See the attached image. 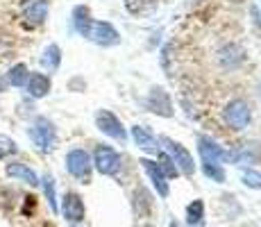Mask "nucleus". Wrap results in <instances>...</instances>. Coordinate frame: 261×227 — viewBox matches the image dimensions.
Returning a JSON list of instances; mask_svg holds the SVG:
<instances>
[{
	"label": "nucleus",
	"instance_id": "obj_1",
	"mask_svg": "<svg viewBox=\"0 0 261 227\" xmlns=\"http://www.w3.org/2000/svg\"><path fill=\"white\" fill-rule=\"evenodd\" d=\"M75 28H77L87 39H91V41H95V43L112 45V43L118 41V32H116V30H114L109 23L91 21V18H89V12L84 7L75 9Z\"/></svg>",
	"mask_w": 261,
	"mask_h": 227
},
{
	"label": "nucleus",
	"instance_id": "obj_2",
	"mask_svg": "<svg viewBox=\"0 0 261 227\" xmlns=\"http://www.w3.org/2000/svg\"><path fill=\"white\" fill-rule=\"evenodd\" d=\"M225 123L232 130H243L250 123V105L243 98L229 100V105L225 107Z\"/></svg>",
	"mask_w": 261,
	"mask_h": 227
},
{
	"label": "nucleus",
	"instance_id": "obj_3",
	"mask_svg": "<svg viewBox=\"0 0 261 227\" xmlns=\"http://www.w3.org/2000/svg\"><path fill=\"white\" fill-rule=\"evenodd\" d=\"M30 139L34 141L37 148L50 150L55 145V139H57V134H55V125L50 123L48 118H37L32 123V128H30Z\"/></svg>",
	"mask_w": 261,
	"mask_h": 227
},
{
	"label": "nucleus",
	"instance_id": "obj_4",
	"mask_svg": "<svg viewBox=\"0 0 261 227\" xmlns=\"http://www.w3.org/2000/svg\"><path fill=\"white\" fill-rule=\"evenodd\" d=\"M66 168L73 178L77 180H89V173H91V161H89V155L84 150L75 148L66 155Z\"/></svg>",
	"mask_w": 261,
	"mask_h": 227
},
{
	"label": "nucleus",
	"instance_id": "obj_5",
	"mask_svg": "<svg viewBox=\"0 0 261 227\" xmlns=\"http://www.w3.org/2000/svg\"><path fill=\"white\" fill-rule=\"evenodd\" d=\"M162 143L166 145V150H168L170 155H173L175 164H177L179 168H182V173H184V175H193L195 166H193V159H191V155L187 153V150H184L179 143H175V141H170L168 136H162Z\"/></svg>",
	"mask_w": 261,
	"mask_h": 227
},
{
	"label": "nucleus",
	"instance_id": "obj_6",
	"mask_svg": "<svg viewBox=\"0 0 261 227\" xmlns=\"http://www.w3.org/2000/svg\"><path fill=\"white\" fill-rule=\"evenodd\" d=\"M95 168H98L102 175H114L120 168V157L112 148L100 145V148L95 150Z\"/></svg>",
	"mask_w": 261,
	"mask_h": 227
},
{
	"label": "nucleus",
	"instance_id": "obj_7",
	"mask_svg": "<svg viewBox=\"0 0 261 227\" xmlns=\"http://www.w3.org/2000/svg\"><path fill=\"white\" fill-rule=\"evenodd\" d=\"M95 123H98V128L102 130L105 134L114 136L116 141H125V139H127V134H125V130H123V125L118 123V118H116L114 114H109V112H98V114H95Z\"/></svg>",
	"mask_w": 261,
	"mask_h": 227
},
{
	"label": "nucleus",
	"instance_id": "obj_8",
	"mask_svg": "<svg viewBox=\"0 0 261 227\" xmlns=\"http://www.w3.org/2000/svg\"><path fill=\"white\" fill-rule=\"evenodd\" d=\"M62 214L68 223H80L84 220V203L77 193H66L62 203Z\"/></svg>",
	"mask_w": 261,
	"mask_h": 227
},
{
	"label": "nucleus",
	"instance_id": "obj_9",
	"mask_svg": "<svg viewBox=\"0 0 261 227\" xmlns=\"http://www.w3.org/2000/svg\"><path fill=\"white\" fill-rule=\"evenodd\" d=\"M7 175H9V178H16V180L28 182L30 186H37V184H39L37 173H34L30 166L21 164V161H14V164H9V166H7Z\"/></svg>",
	"mask_w": 261,
	"mask_h": 227
},
{
	"label": "nucleus",
	"instance_id": "obj_10",
	"mask_svg": "<svg viewBox=\"0 0 261 227\" xmlns=\"http://www.w3.org/2000/svg\"><path fill=\"white\" fill-rule=\"evenodd\" d=\"M23 14L28 21L43 23V18H46V14H48V0H30V3H25Z\"/></svg>",
	"mask_w": 261,
	"mask_h": 227
},
{
	"label": "nucleus",
	"instance_id": "obj_11",
	"mask_svg": "<svg viewBox=\"0 0 261 227\" xmlns=\"http://www.w3.org/2000/svg\"><path fill=\"white\" fill-rule=\"evenodd\" d=\"M28 91H30V95L32 98H43V95L50 91V80H48V75H43V73H32L28 78Z\"/></svg>",
	"mask_w": 261,
	"mask_h": 227
},
{
	"label": "nucleus",
	"instance_id": "obj_12",
	"mask_svg": "<svg viewBox=\"0 0 261 227\" xmlns=\"http://www.w3.org/2000/svg\"><path fill=\"white\" fill-rule=\"evenodd\" d=\"M200 155H202V161L209 166L218 164V159L223 157H229V155H225L223 150L218 148V145H214L209 139H200Z\"/></svg>",
	"mask_w": 261,
	"mask_h": 227
},
{
	"label": "nucleus",
	"instance_id": "obj_13",
	"mask_svg": "<svg viewBox=\"0 0 261 227\" xmlns=\"http://www.w3.org/2000/svg\"><path fill=\"white\" fill-rule=\"evenodd\" d=\"M141 164H143V168L148 170L150 180L154 182V186H157L159 195H162V198H166V195H168V186H166V182H164V173H162V170H159V166H154L150 159H143Z\"/></svg>",
	"mask_w": 261,
	"mask_h": 227
},
{
	"label": "nucleus",
	"instance_id": "obj_14",
	"mask_svg": "<svg viewBox=\"0 0 261 227\" xmlns=\"http://www.w3.org/2000/svg\"><path fill=\"white\" fill-rule=\"evenodd\" d=\"M150 107H152V112H157L162 116H170V100H168V95L164 93L162 89H152V95H150Z\"/></svg>",
	"mask_w": 261,
	"mask_h": 227
},
{
	"label": "nucleus",
	"instance_id": "obj_15",
	"mask_svg": "<svg viewBox=\"0 0 261 227\" xmlns=\"http://www.w3.org/2000/svg\"><path fill=\"white\" fill-rule=\"evenodd\" d=\"M59 62H62V50L57 45H48L41 55V66H46L48 70H57L59 68Z\"/></svg>",
	"mask_w": 261,
	"mask_h": 227
},
{
	"label": "nucleus",
	"instance_id": "obj_16",
	"mask_svg": "<svg viewBox=\"0 0 261 227\" xmlns=\"http://www.w3.org/2000/svg\"><path fill=\"white\" fill-rule=\"evenodd\" d=\"M28 78H30L28 66H25V64H16V66L9 70L7 82L12 84V87H23V84H28Z\"/></svg>",
	"mask_w": 261,
	"mask_h": 227
},
{
	"label": "nucleus",
	"instance_id": "obj_17",
	"mask_svg": "<svg viewBox=\"0 0 261 227\" xmlns=\"http://www.w3.org/2000/svg\"><path fill=\"white\" fill-rule=\"evenodd\" d=\"M132 136H134V141H137L141 148H148V150H152V148H157V141H154V136L148 132L145 128H134L132 130Z\"/></svg>",
	"mask_w": 261,
	"mask_h": 227
},
{
	"label": "nucleus",
	"instance_id": "obj_18",
	"mask_svg": "<svg viewBox=\"0 0 261 227\" xmlns=\"http://www.w3.org/2000/svg\"><path fill=\"white\" fill-rule=\"evenodd\" d=\"M187 223L191 227H202V200H193V205H189Z\"/></svg>",
	"mask_w": 261,
	"mask_h": 227
},
{
	"label": "nucleus",
	"instance_id": "obj_19",
	"mask_svg": "<svg viewBox=\"0 0 261 227\" xmlns=\"http://www.w3.org/2000/svg\"><path fill=\"white\" fill-rule=\"evenodd\" d=\"M43 191H46V198H48V205L53 211H57V200H55V180L46 175L43 178Z\"/></svg>",
	"mask_w": 261,
	"mask_h": 227
},
{
	"label": "nucleus",
	"instance_id": "obj_20",
	"mask_svg": "<svg viewBox=\"0 0 261 227\" xmlns=\"http://www.w3.org/2000/svg\"><path fill=\"white\" fill-rule=\"evenodd\" d=\"M159 170H162L166 178H175V175H177V168H175V164L166 155H159Z\"/></svg>",
	"mask_w": 261,
	"mask_h": 227
},
{
	"label": "nucleus",
	"instance_id": "obj_21",
	"mask_svg": "<svg viewBox=\"0 0 261 227\" xmlns=\"http://www.w3.org/2000/svg\"><path fill=\"white\" fill-rule=\"evenodd\" d=\"M243 182L248 186H254V189H261V173H257V170H243Z\"/></svg>",
	"mask_w": 261,
	"mask_h": 227
},
{
	"label": "nucleus",
	"instance_id": "obj_22",
	"mask_svg": "<svg viewBox=\"0 0 261 227\" xmlns=\"http://www.w3.org/2000/svg\"><path fill=\"white\" fill-rule=\"evenodd\" d=\"M125 5H127V9H129V12L139 14V12H143L145 7H152V5H154V0H125Z\"/></svg>",
	"mask_w": 261,
	"mask_h": 227
},
{
	"label": "nucleus",
	"instance_id": "obj_23",
	"mask_svg": "<svg viewBox=\"0 0 261 227\" xmlns=\"http://www.w3.org/2000/svg\"><path fill=\"white\" fill-rule=\"evenodd\" d=\"M12 153H16V143H14L9 136H0V157L12 155Z\"/></svg>",
	"mask_w": 261,
	"mask_h": 227
},
{
	"label": "nucleus",
	"instance_id": "obj_24",
	"mask_svg": "<svg viewBox=\"0 0 261 227\" xmlns=\"http://www.w3.org/2000/svg\"><path fill=\"white\" fill-rule=\"evenodd\" d=\"M204 173H207V178H212V180H216V182H223V180H225V173L218 168V164H214V166L204 164Z\"/></svg>",
	"mask_w": 261,
	"mask_h": 227
},
{
	"label": "nucleus",
	"instance_id": "obj_25",
	"mask_svg": "<svg viewBox=\"0 0 261 227\" xmlns=\"http://www.w3.org/2000/svg\"><path fill=\"white\" fill-rule=\"evenodd\" d=\"M0 91H5V84H3V80H0Z\"/></svg>",
	"mask_w": 261,
	"mask_h": 227
},
{
	"label": "nucleus",
	"instance_id": "obj_26",
	"mask_svg": "<svg viewBox=\"0 0 261 227\" xmlns=\"http://www.w3.org/2000/svg\"><path fill=\"white\" fill-rule=\"evenodd\" d=\"M173 227H177V225H173Z\"/></svg>",
	"mask_w": 261,
	"mask_h": 227
}]
</instances>
